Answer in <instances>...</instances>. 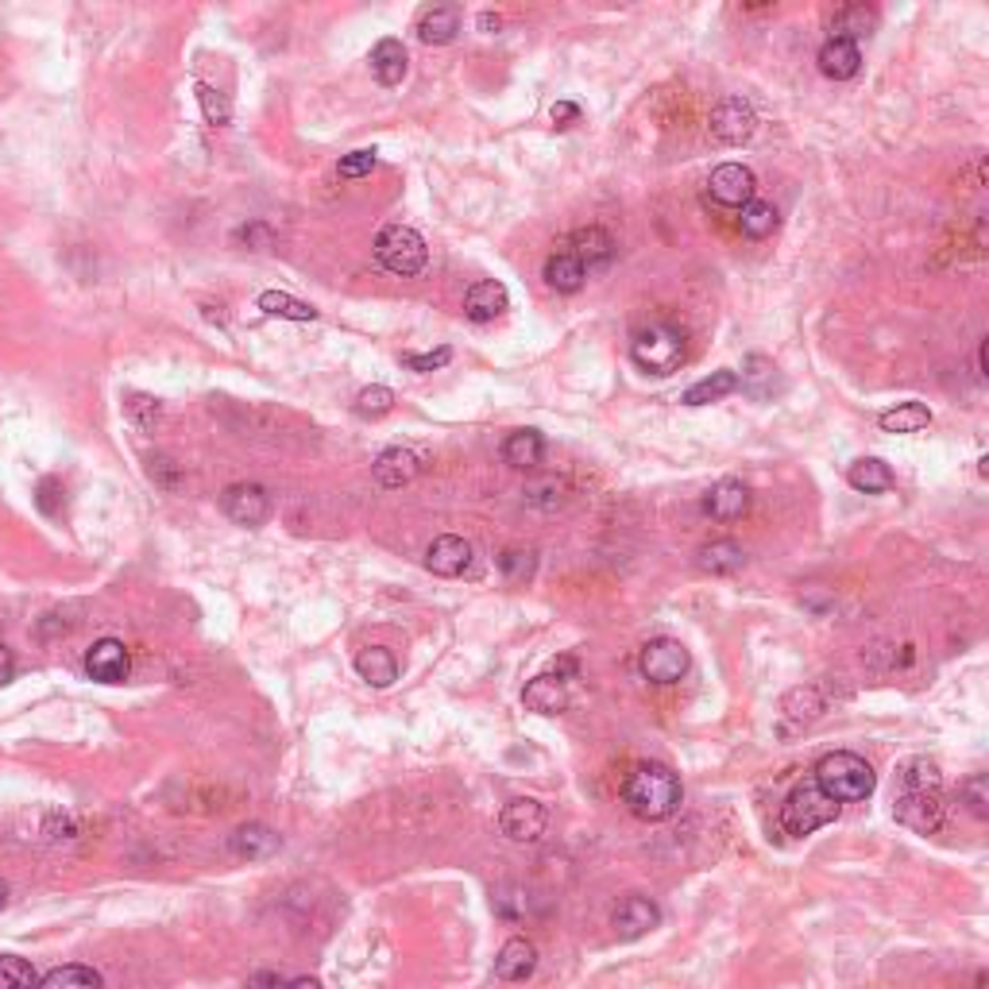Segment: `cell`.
<instances>
[{"label":"cell","instance_id":"obj_1","mask_svg":"<svg viewBox=\"0 0 989 989\" xmlns=\"http://www.w3.org/2000/svg\"><path fill=\"white\" fill-rule=\"evenodd\" d=\"M893 815L905 827L931 835L944 823V777L939 766L928 758H908L897 769V800H893Z\"/></svg>","mask_w":989,"mask_h":989},{"label":"cell","instance_id":"obj_2","mask_svg":"<svg viewBox=\"0 0 989 989\" xmlns=\"http://www.w3.org/2000/svg\"><path fill=\"white\" fill-rule=\"evenodd\" d=\"M623 800L638 820L662 823L680 808L685 789H680V777L669 766H662V761H638L623 781Z\"/></svg>","mask_w":989,"mask_h":989},{"label":"cell","instance_id":"obj_3","mask_svg":"<svg viewBox=\"0 0 989 989\" xmlns=\"http://www.w3.org/2000/svg\"><path fill=\"white\" fill-rule=\"evenodd\" d=\"M815 784H820L835 804H854V800L874 797L877 777H874V766H870L862 753L835 750V753H823V758L815 761Z\"/></svg>","mask_w":989,"mask_h":989},{"label":"cell","instance_id":"obj_4","mask_svg":"<svg viewBox=\"0 0 989 989\" xmlns=\"http://www.w3.org/2000/svg\"><path fill=\"white\" fill-rule=\"evenodd\" d=\"M839 808L843 804H835V800H831L815 781L812 784H797V789H792L789 797H784V804H781V827H784V835L804 839V835H812V831L835 823Z\"/></svg>","mask_w":989,"mask_h":989},{"label":"cell","instance_id":"obj_5","mask_svg":"<svg viewBox=\"0 0 989 989\" xmlns=\"http://www.w3.org/2000/svg\"><path fill=\"white\" fill-rule=\"evenodd\" d=\"M631 356H634V364L646 367V372L669 375V372H677V367L685 364V333H680L677 325L657 321V325L634 333Z\"/></svg>","mask_w":989,"mask_h":989},{"label":"cell","instance_id":"obj_6","mask_svg":"<svg viewBox=\"0 0 989 989\" xmlns=\"http://www.w3.org/2000/svg\"><path fill=\"white\" fill-rule=\"evenodd\" d=\"M375 259L379 267H387L398 279H414V274L426 271L429 248L410 225H387V229L375 237Z\"/></svg>","mask_w":989,"mask_h":989},{"label":"cell","instance_id":"obj_7","mask_svg":"<svg viewBox=\"0 0 989 989\" xmlns=\"http://www.w3.org/2000/svg\"><path fill=\"white\" fill-rule=\"evenodd\" d=\"M688 665H693V654H688L677 638H654V642H646L638 654L642 677L654 680V685H677V680L688 673Z\"/></svg>","mask_w":989,"mask_h":989},{"label":"cell","instance_id":"obj_8","mask_svg":"<svg viewBox=\"0 0 989 989\" xmlns=\"http://www.w3.org/2000/svg\"><path fill=\"white\" fill-rule=\"evenodd\" d=\"M708 128H711V139H719V144L742 147L758 132V113H753V105L746 97H723L711 108Z\"/></svg>","mask_w":989,"mask_h":989},{"label":"cell","instance_id":"obj_9","mask_svg":"<svg viewBox=\"0 0 989 989\" xmlns=\"http://www.w3.org/2000/svg\"><path fill=\"white\" fill-rule=\"evenodd\" d=\"M753 190H758V178H753V170L742 167V163H723V167H716L708 178L711 201H716V206H727V209H742L746 201H753Z\"/></svg>","mask_w":989,"mask_h":989},{"label":"cell","instance_id":"obj_10","mask_svg":"<svg viewBox=\"0 0 989 989\" xmlns=\"http://www.w3.org/2000/svg\"><path fill=\"white\" fill-rule=\"evenodd\" d=\"M225 514L237 525H248V530H259V525L271 518V494H267L259 483H232L221 494Z\"/></svg>","mask_w":989,"mask_h":989},{"label":"cell","instance_id":"obj_11","mask_svg":"<svg viewBox=\"0 0 989 989\" xmlns=\"http://www.w3.org/2000/svg\"><path fill=\"white\" fill-rule=\"evenodd\" d=\"M499 831L507 839H514V843H538L545 835V808L530 797L510 800L499 812Z\"/></svg>","mask_w":989,"mask_h":989},{"label":"cell","instance_id":"obj_12","mask_svg":"<svg viewBox=\"0 0 989 989\" xmlns=\"http://www.w3.org/2000/svg\"><path fill=\"white\" fill-rule=\"evenodd\" d=\"M128 669H132V657L124 649V642L116 638L93 642L90 654H85V673L93 680H101V685H121V680H128Z\"/></svg>","mask_w":989,"mask_h":989},{"label":"cell","instance_id":"obj_13","mask_svg":"<svg viewBox=\"0 0 989 989\" xmlns=\"http://www.w3.org/2000/svg\"><path fill=\"white\" fill-rule=\"evenodd\" d=\"M611 924H615V931L623 939H638V936H646V931H654L657 924H662V908H657L649 897H638V893H634V897L618 900Z\"/></svg>","mask_w":989,"mask_h":989},{"label":"cell","instance_id":"obj_14","mask_svg":"<svg viewBox=\"0 0 989 989\" xmlns=\"http://www.w3.org/2000/svg\"><path fill=\"white\" fill-rule=\"evenodd\" d=\"M472 564V545H468L465 538H457V533H441V538H434V545L426 549V569L434 572V576H460V572Z\"/></svg>","mask_w":989,"mask_h":989},{"label":"cell","instance_id":"obj_15","mask_svg":"<svg viewBox=\"0 0 989 989\" xmlns=\"http://www.w3.org/2000/svg\"><path fill=\"white\" fill-rule=\"evenodd\" d=\"M569 251L580 259V267L592 274V271L611 267V259H615V240H611V232L600 229V225H587V229L572 232V248Z\"/></svg>","mask_w":989,"mask_h":989},{"label":"cell","instance_id":"obj_16","mask_svg":"<svg viewBox=\"0 0 989 989\" xmlns=\"http://www.w3.org/2000/svg\"><path fill=\"white\" fill-rule=\"evenodd\" d=\"M421 472V457L410 449H387L379 452V460L372 465V476L379 488L395 491V488H406V483L414 480V476Z\"/></svg>","mask_w":989,"mask_h":989},{"label":"cell","instance_id":"obj_17","mask_svg":"<svg viewBox=\"0 0 989 989\" xmlns=\"http://www.w3.org/2000/svg\"><path fill=\"white\" fill-rule=\"evenodd\" d=\"M282 839L279 831H271L267 823H244V827L232 831L229 839V851L237 854V858H248V862H263L271 858V854H279Z\"/></svg>","mask_w":989,"mask_h":989},{"label":"cell","instance_id":"obj_18","mask_svg":"<svg viewBox=\"0 0 989 989\" xmlns=\"http://www.w3.org/2000/svg\"><path fill=\"white\" fill-rule=\"evenodd\" d=\"M820 62V74L831 77V82H851L854 74L862 70V51L858 43H846V39H827L815 54Z\"/></svg>","mask_w":989,"mask_h":989},{"label":"cell","instance_id":"obj_19","mask_svg":"<svg viewBox=\"0 0 989 989\" xmlns=\"http://www.w3.org/2000/svg\"><path fill=\"white\" fill-rule=\"evenodd\" d=\"M533 970H538V947H533L525 936L507 939L499 959H494V975H499L502 982H525Z\"/></svg>","mask_w":989,"mask_h":989},{"label":"cell","instance_id":"obj_20","mask_svg":"<svg viewBox=\"0 0 989 989\" xmlns=\"http://www.w3.org/2000/svg\"><path fill=\"white\" fill-rule=\"evenodd\" d=\"M704 510H708L716 522H735L750 510V488L739 480H719L716 488L704 494Z\"/></svg>","mask_w":989,"mask_h":989},{"label":"cell","instance_id":"obj_21","mask_svg":"<svg viewBox=\"0 0 989 989\" xmlns=\"http://www.w3.org/2000/svg\"><path fill=\"white\" fill-rule=\"evenodd\" d=\"M507 305H510L507 287H502V282H494V279L472 282V287H468V294H465V313L472 321H494L502 310H507Z\"/></svg>","mask_w":989,"mask_h":989},{"label":"cell","instance_id":"obj_22","mask_svg":"<svg viewBox=\"0 0 989 989\" xmlns=\"http://www.w3.org/2000/svg\"><path fill=\"white\" fill-rule=\"evenodd\" d=\"M877 8L874 4H846L835 12L831 20V39H846V43H858V39H870L877 31Z\"/></svg>","mask_w":989,"mask_h":989},{"label":"cell","instance_id":"obj_23","mask_svg":"<svg viewBox=\"0 0 989 989\" xmlns=\"http://www.w3.org/2000/svg\"><path fill=\"white\" fill-rule=\"evenodd\" d=\"M525 708L538 711V716H561L569 708V693H564L561 677H533L522 693Z\"/></svg>","mask_w":989,"mask_h":989},{"label":"cell","instance_id":"obj_24","mask_svg":"<svg viewBox=\"0 0 989 989\" xmlns=\"http://www.w3.org/2000/svg\"><path fill=\"white\" fill-rule=\"evenodd\" d=\"M541 457H545V437H541L538 429H514V434L502 441V460H507L510 468L530 472V468L541 465Z\"/></svg>","mask_w":989,"mask_h":989},{"label":"cell","instance_id":"obj_25","mask_svg":"<svg viewBox=\"0 0 989 989\" xmlns=\"http://www.w3.org/2000/svg\"><path fill=\"white\" fill-rule=\"evenodd\" d=\"M846 483L862 494H882V491H893L897 480H893V468L882 457H862L846 468Z\"/></svg>","mask_w":989,"mask_h":989},{"label":"cell","instance_id":"obj_26","mask_svg":"<svg viewBox=\"0 0 989 989\" xmlns=\"http://www.w3.org/2000/svg\"><path fill=\"white\" fill-rule=\"evenodd\" d=\"M356 673L367 680L372 688H391L398 680V662L391 649L383 646H367L356 654Z\"/></svg>","mask_w":989,"mask_h":989},{"label":"cell","instance_id":"obj_27","mask_svg":"<svg viewBox=\"0 0 989 989\" xmlns=\"http://www.w3.org/2000/svg\"><path fill=\"white\" fill-rule=\"evenodd\" d=\"M545 282L553 290H561V294H576L580 287H584L587 271L580 267V259L572 256V251H553V256L545 259Z\"/></svg>","mask_w":989,"mask_h":989},{"label":"cell","instance_id":"obj_28","mask_svg":"<svg viewBox=\"0 0 989 989\" xmlns=\"http://www.w3.org/2000/svg\"><path fill=\"white\" fill-rule=\"evenodd\" d=\"M372 74L383 85H398L406 77V46L398 39H379L372 46Z\"/></svg>","mask_w":989,"mask_h":989},{"label":"cell","instance_id":"obj_29","mask_svg":"<svg viewBox=\"0 0 989 989\" xmlns=\"http://www.w3.org/2000/svg\"><path fill=\"white\" fill-rule=\"evenodd\" d=\"M460 31V12L457 8H429L426 15L418 20V39L426 46H445L452 43Z\"/></svg>","mask_w":989,"mask_h":989},{"label":"cell","instance_id":"obj_30","mask_svg":"<svg viewBox=\"0 0 989 989\" xmlns=\"http://www.w3.org/2000/svg\"><path fill=\"white\" fill-rule=\"evenodd\" d=\"M742 391L750 398H758V403H766V398H773L777 391V364L766 356H746L742 360Z\"/></svg>","mask_w":989,"mask_h":989},{"label":"cell","instance_id":"obj_31","mask_svg":"<svg viewBox=\"0 0 989 989\" xmlns=\"http://www.w3.org/2000/svg\"><path fill=\"white\" fill-rule=\"evenodd\" d=\"M731 391H739V375L735 372H711L704 375L700 383H693V387L685 391V406H708V403H719V398H727Z\"/></svg>","mask_w":989,"mask_h":989},{"label":"cell","instance_id":"obj_32","mask_svg":"<svg viewBox=\"0 0 989 989\" xmlns=\"http://www.w3.org/2000/svg\"><path fill=\"white\" fill-rule=\"evenodd\" d=\"M696 564H700L704 572H711V576H723V572L742 569L746 553H742V545H735V541H708V545L700 549V556H696Z\"/></svg>","mask_w":989,"mask_h":989},{"label":"cell","instance_id":"obj_33","mask_svg":"<svg viewBox=\"0 0 989 989\" xmlns=\"http://www.w3.org/2000/svg\"><path fill=\"white\" fill-rule=\"evenodd\" d=\"M877 421H882L885 434H920V429L931 426V410L924 403H900L885 410Z\"/></svg>","mask_w":989,"mask_h":989},{"label":"cell","instance_id":"obj_34","mask_svg":"<svg viewBox=\"0 0 989 989\" xmlns=\"http://www.w3.org/2000/svg\"><path fill=\"white\" fill-rule=\"evenodd\" d=\"M781 711H784V719H789V723H797V727L815 723V719L823 716L820 688H812V685H808V688H792V693L781 700Z\"/></svg>","mask_w":989,"mask_h":989},{"label":"cell","instance_id":"obj_35","mask_svg":"<svg viewBox=\"0 0 989 989\" xmlns=\"http://www.w3.org/2000/svg\"><path fill=\"white\" fill-rule=\"evenodd\" d=\"M739 229H742V237H750V240H766L769 232L777 229V206L773 201H761V198L746 201L739 209Z\"/></svg>","mask_w":989,"mask_h":989},{"label":"cell","instance_id":"obj_36","mask_svg":"<svg viewBox=\"0 0 989 989\" xmlns=\"http://www.w3.org/2000/svg\"><path fill=\"white\" fill-rule=\"evenodd\" d=\"M39 989H105V982L93 967L70 962V967H54L46 978H39Z\"/></svg>","mask_w":989,"mask_h":989},{"label":"cell","instance_id":"obj_37","mask_svg":"<svg viewBox=\"0 0 989 989\" xmlns=\"http://www.w3.org/2000/svg\"><path fill=\"white\" fill-rule=\"evenodd\" d=\"M259 310L271 313V317H282V321H313L317 317L313 305L298 302L294 294H282V290H263V294H259Z\"/></svg>","mask_w":989,"mask_h":989},{"label":"cell","instance_id":"obj_38","mask_svg":"<svg viewBox=\"0 0 989 989\" xmlns=\"http://www.w3.org/2000/svg\"><path fill=\"white\" fill-rule=\"evenodd\" d=\"M124 414H128V421L139 434H155L163 421V403L152 395H128L124 398Z\"/></svg>","mask_w":989,"mask_h":989},{"label":"cell","instance_id":"obj_39","mask_svg":"<svg viewBox=\"0 0 989 989\" xmlns=\"http://www.w3.org/2000/svg\"><path fill=\"white\" fill-rule=\"evenodd\" d=\"M0 989H39V975L20 955H0Z\"/></svg>","mask_w":989,"mask_h":989},{"label":"cell","instance_id":"obj_40","mask_svg":"<svg viewBox=\"0 0 989 989\" xmlns=\"http://www.w3.org/2000/svg\"><path fill=\"white\" fill-rule=\"evenodd\" d=\"M499 569H502V576H507L510 584H525V580L538 572V556H533V549H502Z\"/></svg>","mask_w":989,"mask_h":989},{"label":"cell","instance_id":"obj_41","mask_svg":"<svg viewBox=\"0 0 989 989\" xmlns=\"http://www.w3.org/2000/svg\"><path fill=\"white\" fill-rule=\"evenodd\" d=\"M391 406H395V391L391 387H364L356 395V414L360 418H383V414H391Z\"/></svg>","mask_w":989,"mask_h":989},{"label":"cell","instance_id":"obj_42","mask_svg":"<svg viewBox=\"0 0 989 989\" xmlns=\"http://www.w3.org/2000/svg\"><path fill=\"white\" fill-rule=\"evenodd\" d=\"M561 494H564V483L556 480V476H541V480H533L530 488H525V502H530V507H541V510H553V507H561Z\"/></svg>","mask_w":989,"mask_h":989},{"label":"cell","instance_id":"obj_43","mask_svg":"<svg viewBox=\"0 0 989 989\" xmlns=\"http://www.w3.org/2000/svg\"><path fill=\"white\" fill-rule=\"evenodd\" d=\"M147 476H152V483H159L163 491H178V488H183V468H178L170 457H163V452L147 457Z\"/></svg>","mask_w":989,"mask_h":989},{"label":"cell","instance_id":"obj_44","mask_svg":"<svg viewBox=\"0 0 989 989\" xmlns=\"http://www.w3.org/2000/svg\"><path fill=\"white\" fill-rule=\"evenodd\" d=\"M198 101H201V108H206V121L209 124H217V128H221V124H229L232 108H229V101H225L221 93L214 90V85L198 82Z\"/></svg>","mask_w":989,"mask_h":989},{"label":"cell","instance_id":"obj_45","mask_svg":"<svg viewBox=\"0 0 989 989\" xmlns=\"http://www.w3.org/2000/svg\"><path fill=\"white\" fill-rule=\"evenodd\" d=\"M962 800H967V808L978 815V820H986L989 815V781H986V773H975L970 781H962Z\"/></svg>","mask_w":989,"mask_h":989},{"label":"cell","instance_id":"obj_46","mask_svg":"<svg viewBox=\"0 0 989 989\" xmlns=\"http://www.w3.org/2000/svg\"><path fill=\"white\" fill-rule=\"evenodd\" d=\"M375 170V152H352V155H344L341 159V167H336V175L341 178H364V175H372Z\"/></svg>","mask_w":989,"mask_h":989},{"label":"cell","instance_id":"obj_47","mask_svg":"<svg viewBox=\"0 0 989 989\" xmlns=\"http://www.w3.org/2000/svg\"><path fill=\"white\" fill-rule=\"evenodd\" d=\"M452 360V348H437V352H421V356H406L403 364L410 367V372H437V367H445Z\"/></svg>","mask_w":989,"mask_h":989},{"label":"cell","instance_id":"obj_48","mask_svg":"<svg viewBox=\"0 0 989 989\" xmlns=\"http://www.w3.org/2000/svg\"><path fill=\"white\" fill-rule=\"evenodd\" d=\"M237 240H244L248 248H256V251H263V248H271L274 244V232L267 229L263 221H248L244 229L237 232Z\"/></svg>","mask_w":989,"mask_h":989},{"label":"cell","instance_id":"obj_49","mask_svg":"<svg viewBox=\"0 0 989 989\" xmlns=\"http://www.w3.org/2000/svg\"><path fill=\"white\" fill-rule=\"evenodd\" d=\"M576 121H580V105H572V101H556L553 105V128H572Z\"/></svg>","mask_w":989,"mask_h":989},{"label":"cell","instance_id":"obj_50","mask_svg":"<svg viewBox=\"0 0 989 989\" xmlns=\"http://www.w3.org/2000/svg\"><path fill=\"white\" fill-rule=\"evenodd\" d=\"M59 480H43L39 483V494H35V502H39V510H43V514H54V499H59Z\"/></svg>","mask_w":989,"mask_h":989},{"label":"cell","instance_id":"obj_51","mask_svg":"<svg viewBox=\"0 0 989 989\" xmlns=\"http://www.w3.org/2000/svg\"><path fill=\"white\" fill-rule=\"evenodd\" d=\"M12 677H15V657H12V649L0 642V688H4Z\"/></svg>","mask_w":989,"mask_h":989},{"label":"cell","instance_id":"obj_52","mask_svg":"<svg viewBox=\"0 0 989 989\" xmlns=\"http://www.w3.org/2000/svg\"><path fill=\"white\" fill-rule=\"evenodd\" d=\"M248 989H287V978H279V975H256L248 982Z\"/></svg>","mask_w":989,"mask_h":989},{"label":"cell","instance_id":"obj_53","mask_svg":"<svg viewBox=\"0 0 989 989\" xmlns=\"http://www.w3.org/2000/svg\"><path fill=\"white\" fill-rule=\"evenodd\" d=\"M480 28L488 31V35H494V31L502 28V20H499V15H491V12H483V15H480Z\"/></svg>","mask_w":989,"mask_h":989},{"label":"cell","instance_id":"obj_54","mask_svg":"<svg viewBox=\"0 0 989 989\" xmlns=\"http://www.w3.org/2000/svg\"><path fill=\"white\" fill-rule=\"evenodd\" d=\"M287 989H321V982H313V978H294V982H287Z\"/></svg>","mask_w":989,"mask_h":989},{"label":"cell","instance_id":"obj_55","mask_svg":"<svg viewBox=\"0 0 989 989\" xmlns=\"http://www.w3.org/2000/svg\"><path fill=\"white\" fill-rule=\"evenodd\" d=\"M978 375H986V341L978 344Z\"/></svg>","mask_w":989,"mask_h":989},{"label":"cell","instance_id":"obj_56","mask_svg":"<svg viewBox=\"0 0 989 989\" xmlns=\"http://www.w3.org/2000/svg\"><path fill=\"white\" fill-rule=\"evenodd\" d=\"M4 897H8V885L0 882V908H4Z\"/></svg>","mask_w":989,"mask_h":989}]
</instances>
